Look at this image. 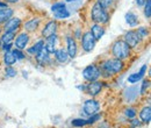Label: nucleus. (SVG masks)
I'll return each instance as SVG.
<instances>
[{
    "instance_id": "obj_36",
    "label": "nucleus",
    "mask_w": 151,
    "mask_h": 128,
    "mask_svg": "<svg viewBox=\"0 0 151 128\" xmlns=\"http://www.w3.org/2000/svg\"><path fill=\"white\" fill-rule=\"evenodd\" d=\"M12 53H13V55L15 56L17 61H18V59H23V58H24V55H23V53H22L20 49H15V50H13Z\"/></svg>"
},
{
    "instance_id": "obj_42",
    "label": "nucleus",
    "mask_w": 151,
    "mask_h": 128,
    "mask_svg": "<svg viewBox=\"0 0 151 128\" xmlns=\"http://www.w3.org/2000/svg\"><path fill=\"white\" fill-rule=\"evenodd\" d=\"M69 2H73V1H77V0H68Z\"/></svg>"
},
{
    "instance_id": "obj_14",
    "label": "nucleus",
    "mask_w": 151,
    "mask_h": 128,
    "mask_svg": "<svg viewBox=\"0 0 151 128\" xmlns=\"http://www.w3.org/2000/svg\"><path fill=\"white\" fill-rule=\"evenodd\" d=\"M66 44H68V55L69 57L73 58L77 55V43L73 37L68 36L66 37Z\"/></svg>"
},
{
    "instance_id": "obj_20",
    "label": "nucleus",
    "mask_w": 151,
    "mask_h": 128,
    "mask_svg": "<svg viewBox=\"0 0 151 128\" xmlns=\"http://www.w3.org/2000/svg\"><path fill=\"white\" fill-rule=\"evenodd\" d=\"M54 54H55V57H56V59L59 63H65L68 61V58H69L68 53L65 50H63V49H58Z\"/></svg>"
},
{
    "instance_id": "obj_19",
    "label": "nucleus",
    "mask_w": 151,
    "mask_h": 128,
    "mask_svg": "<svg viewBox=\"0 0 151 128\" xmlns=\"http://www.w3.org/2000/svg\"><path fill=\"white\" fill-rule=\"evenodd\" d=\"M13 13H14V11H13L12 8H7V7H6V8L0 9V23L6 22L8 19L12 18Z\"/></svg>"
},
{
    "instance_id": "obj_8",
    "label": "nucleus",
    "mask_w": 151,
    "mask_h": 128,
    "mask_svg": "<svg viewBox=\"0 0 151 128\" xmlns=\"http://www.w3.org/2000/svg\"><path fill=\"white\" fill-rule=\"evenodd\" d=\"M21 26V19L19 18H11L8 19L5 23V33L12 32V33H17V30Z\"/></svg>"
},
{
    "instance_id": "obj_40",
    "label": "nucleus",
    "mask_w": 151,
    "mask_h": 128,
    "mask_svg": "<svg viewBox=\"0 0 151 128\" xmlns=\"http://www.w3.org/2000/svg\"><path fill=\"white\" fill-rule=\"evenodd\" d=\"M0 7H1V8H6V7H7V4H5V2H0Z\"/></svg>"
},
{
    "instance_id": "obj_2",
    "label": "nucleus",
    "mask_w": 151,
    "mask_h": 128,
    "mask_svg": "<svg viewBox=\"0 0 151 128\" xmlns=\"http://www.w3.org/2000/svg\"><path fill=\"white\" fill-rule=\"evenodd\" d=\"M112 51H113L114 57L117 58V59H121V61H123V59H126V58H128L130 56L129 46L124 41H121V40H119V41H116L114 43Z\"/></svg>"
},
{
    "instance_id": "obj_35",
    "label": "nucleus",
    "mask_w": 151,
    "mask_h": 128,
    "mask_svg": "<svg viewBox=\"0 0 151 128\" xmlns=\"http://www.w3.org/2000/svg\"><path fill=\"white\" fill-rule=\"evenodd\" d=\"M137 34L139 35L141 38L147 37L148 36V29H147L145 27H141V28H138V29H137Z\"/></svg>"
},
{
    "instance_id": "obj_41",
    "label": "nucleus",
    "mask_w": 151,
    "mask_h": 128,
    "mask_svg": "<svg viewBox=\"0 0 151 128\" xmlns=\"http://www.w3.org/2000/svg\"><path fill=\"white\" fill-rule=\"evenodd\" d=\"M7 2H12V4H14V2H18L19 0H6Z\"/></svg>"
},
{
    "instance_id": "obj_26",
    "label": "nucleus",
    "mask_w": 151,
    "mask_h": 128,
    "mask_svg": "<svg viewBox=\"0 0 151 128\" xmlns=\"http://www.w3.org/2000/svg\"><path fill=\"white\" fill-rule=\"evenodd\" d=\"M15 36V33H12V32H8V33H5L2 37H1V41L4 43H11L13 41V38Z\"/></svg>"
},
{
    "instance_id": "obj_34",
    "label": "nucleus",
    "mask_w": 151,
    "mask_h": 128,
    "mask_svg": "<svg viewBox=\"0 0 151 128\" xmlns=\"http://www.w3.org/2000/svg\"><path fill=\"white\" fill-rule=\"evenodd\" d=\"M99 119H100V115L95 113V114H93V115H90V119L86 120V124H87V125H93L95 121L99 120Z\"/></svg>"
},
{
    "instance_id": "obj_7",
    "label": "nucleus",
    "mask_w": 151,
    "mask_h": 128,
    "mask_svg": "<svg viewBox=\"0 0 151 128\" xmlns=\"http://www.w3.org/2000/svg\"><path fill=\"white\" fill-rule=\"evenodd\" d=\"M100 108V105L99 103L94 100V99H90V100H86L85 104H84V113L87 114V115H93L95 114Z\"/></svg>"
},
{
    "instance_id": "obj_10",
    "label": "nucleus",
    "mask_w": 151,
    "mask_h": 128,
    "mask_svg": "<svg viewBox=\"0 0 151 128\" xmlns=\"http://www.w3.org/2000/svg\"><path fill=\"white\" fill-rule=\"evenodd\" d=\"M57 27H58V25H57L56 21H49V22L45 25L44 29L42 30V35H43V37L48 38L49 36L56 34Z\"/></svg>"
},
{
    "instance_id": "obj_38",
    "label": "nucleus",
    "mask_w": 151,
    "mask_h": 128,
    "mask_svg": "<svg viewBox=\"0 0 151 128\" xmlns=\"http://www.w3.org/2000/svg\"><path fill=\"white\" fill-rule=\"evenodd\" d=\"M132 126L134 128H135V127H139V126H141V121H138V120H132Z\"/></svg>"
},
{
    "instance_id": "obj_39",
    "label": "nucleus",
    "mask_w": 151,
    "mask_h": 128,
    "mask_svg": "<svg viewBox=\"0 0 151 128\" xmlns=\"http://www.w3.org/2000/svg\"><path fill=\"white\" fill-rule=\"evenodd\" d=\"M145 1H147V0H136V4H137L138 6H143V5L145 4Z\"/></svg>"
},
{
    "instance_id": "obj_11",
    "label": "nucleus",
    "mask_w": 151,
    "mask_h": 128,
    "mask_svg": "<svg viewBox=\"0 0 151 128\" xmlns=\"http://www.w3.org/2000/svg\"><path fill=\"white\" fill-rule=\"evenodd\" d=\"M28 42H29V35L27 33H21L15 40V47H17V49L23 50V49H26Z\"/></svg>"
},
{
    "instance_id": "obj_30",
    "label": "nucleus",
    "mask_w": 151,
    "mask_h": 128,
    "mask_svg": "<svg viewBox=\"0 0 151 128\" xmlns=\"http://www.w3.org/2000/svg\"><path fill=\"white\" fill-rule=\"evenodd\" d=\"M72 125L75 127H83L87 124H86V120H84V119H75V120H72Z\"/></svg>"
},
{
    "instance_id": "obj_3",
    "label": "nucleus",
    "mask_w": 151,
    "mask_h": 128,
    "mask_svg": "<svg viewBox=\"0 0 151 128\" xmlns=\"http://www.w3.org/2000/svg\"><path fill=\"white\" fill-rule=\"evenodd\" d=\"M91 17L92 20L98 25H102V23H107L109 20L108 13L105 11V8H102L98 2L93 5L92 11H91Z\"/></svg>"
},
{
    "instance_id": "obj_32",
    "label": "nucleus",
    "mask_w": 151,
    "mask_h": 128,
    "mask_svg": "<svg viewBox=\"0 0 151 128\" xmlns=\"http://www.w3.org/2000/svg\"><path fill=\"white\" fill-rule=\"evenodd\" d=\"M149 86H150V80L149 79H144L143 84H142V88H141V94H145V91L149 89Z\"/></svg>"
},
{
    "instance_id": "obj_33",
    "label": "nucleus",
    "mask_w": 151,
    "mask_h": 128,
    "mask_svg": "<svg viewBox=\"0 0 151 128\" xmlns=\"http://www.w3.org/2000/svg\"><path fill=\"white\" fill-rule=\"evenodd\" d=\"M63 8H65V4H63V2H57V4H55V5L51 6V11H52V13H54V12H57V11H59V9H63Z\"/></svg>"
},
{
    "instance_id": "obj_18",
    "label": "nucleus",
    "mask_w": 151,
    "mask_h": 128,
    "mask_svg": "<svg viewBox=\"0 0 151 128\" xmlns=\"http://www.w3.org/2000/svg\"><path fill=\"white\" fill-rule=\"evenodd\" d=\"M139 116H141V120L142 122H145V124H149L151 120V108L150 106H145L143 107L142 111L139 112Z\"/></svg>"
},
{
    "instance_id": "obj_13",
    "label": "nucleus",
    "mask_w": 151,
    "mask_h": 128,
    "mask_svg": "<svg viewBox=\"0 0 151 128\" xmlns=\"http://www.w3.org/2000/svg\"><path fill=\"white\" fill-rule=\"evenodd\" d=\"M36 57V61L38 62V64H41V65H47L48 63H49V61H50V58H49V54H48V51L45 50V48L43 47L40 51H38L37 54L35 55Z\"/></svg>"
},
{
    "instance_id": "obj_12",
    "label": "nucleus",
    "mask_w": 151,
    "mask_h": 128,
    "mask_svg": "<svg viewBox=\"0 0 151 128\" xmlns=\"http://www.w3.org/2000/svg\"><path fill=\"white\" fill-rule=\"evenodd\" d=\"M147 69H148V65H147V64L142 65V68H141V70H139L138 72L132 73V74L128 77V82H129L130 84H135V83H137L138 80H141V79L143 78V76L145 74V72H147Z\"/></svg>"
},
{
    "instance_id": "obj_16",
    "label": "nucleus",
    "mask_w": 151,
    "mask_h": 128,
    "mask_svg": "<svg viewBox=\"0 0 151 128\" xmlns=\"http://www.w3.org/2000/svg\"><path fill=\"white\" fill-rule=\"evenodd\" d=\"M56 40H57L56 34H54V35H51V36H49L47 38V44L44 46V48H45V50L48 51V54H54V53L56 51V49H55Z\"/></svg>"
},
{
    "instance_id": "obj_21",
    "label": "nucleus",
    "mask_w": 151,
    "mask_h": 128,
    "mask_svg": "<svg viewBox=\"0 0 151 128\" xmlns=\"http://www.w3.org/2000/svg\"><path fill=\"white\" fill-rule=\"evenodd\" d=\"M4 62H5V64H6L7 67H12V65L17 62V58H15V56L13 55V53L6 51L5 55H4Z\"/></svg>"
},
{
    "instance_id": "obj_28",
    "label": "nucleus",
    "mask_w": 151,
    "mask_h": 128,
    "mask_svg": "<svg viewBox=\"0 0 151 128\" xmlns=\"http://www.w3.org/2000/svg\"><path fill=\"white\" fill-rule=\"evenodd\" d=\"M124 114H126V116L128 119H134L136 116V110L132 108V107H128L127 110L124 111Z\"/></svg>"
},
{
    "instance_id": "obj_9",
    "label": "nucleus",
    "mask_w": 151,
    "mask_h": 128,
    "mask_svg": "<svg viewBox=\"0 0 151 128\" xmlns=\"http://www.w3.org/2000/svg\"><path fill=\"white\" fill-rule=\"evenodd\" d=\"M101 89H102V83L94 80V82H90V84L85 88V91L87 92V94L94 97V95L100 93Z\"/></svg>"
},
{
    "instance_id": "obj_4",
    "label": "nucleus",
    "mask_w": 151,
    "mask_h": 128,
    "mask_svg": "<svg viewBox=\"0 0 151 128\" xmlns=\"http://www.w3.org/2000/svg\"><path fill=\"white\" fill-rule=\"evenodd\" d=\"M101 76L100 73V68H98L94 64H91L88 67H86L83 71V77L85 80L87 82H94L99 77Z\"/></svg>"
},
{
    "instance_id": "obj_23",
    "label": "nucleus",
    "mask_w": 151,
    "mask_h": 128,
    "mask_svg": "<svg viewBox=\"0 0 151 128\" xmlns=\"http://www.w3.org/2000/svg\"><path fill=\"white\" fill-rule=\"evenodd\" d=\"M43 47H44V42H43V41H38V42H36L32 48L28 49V53H29V54H33V55H36Z\"/></svg>"
},
{
    "instance_id": "obj_1",
    "label": "nucleus",
    "mask_w": 151,
    "mask_h": 128,
    "mask_svg": "<svg viewBox=\"0 0 151 128\" xmlns=\"http://www.w3.org/2000/svg\"><path fill=\"white\" fill-rule=\"evenodd\" d=\"M124 68V64L121 59L113 58V59H107L101 64L100 73L104 74L105 77H111L115 73L121 72Z\"/></svg>"
},
{
    "instance_id": "obj_27",
    "label": "nucleus",
    "mask_w": 151,
    "mask_h": 128,
    "mask_svg": "<svg viewBox=\"0 0 151 128\" xmlns=\"http://www.w3.org/2000/svg\"><path fill=\"white\" fill-rule=\"evenodd\" d=\"M145 8H144V14L148 19H150L151 17V0H147L145 1Z\"/></svg>"
},
{
    "instance_id": "obj_37",
    "label": "nucleus",
    "mask_w": 151,
    "mask_h": 128,
    "mask_svg": "<svg viewBox=\"0 0 151 128\" xmlns=\"http://www.w3.org/2000/svg\"><path fill=\"white\" fill-rule=\"evenodd\" d=\"M11 47H12L11 43H5L4 47H2V49H4L5 51H9V50H11Z\"/></svg>"
},
{
    "instance_id": "obj_22",
    "label": "nucleus",
    "mask_w": 151,
    "mask_h": 128,
    "mask_svg": "<svg viewBox=\"0 0 151 128\" xmlns=\"http://www.w3.org/2000/svg\"><path fill=\"white\" fill-rule=\"evenodd\" d=\"M126 21H127V23L130 26V27H135V26H137V23H138V18L132 13V12H128L127 14H126Z\"/></svg>"
},
{
    "instance_id": "obj_29",
    "label": "nucleus",
    "mask_w": 151,
    "mask_h": 128,
    "mask_svg": "<svg viewBox=\"0 0 151 128\" xmlns=\"http://www.w3.org/2000/svg\"><path fill=\"white\" fill-rule=\"evenodd\" d=\"M5 73L7 77H14V76H17V70L13 67H7L5 69Z\"/></svg>"
},
{
    "instance_id": "obj_25",
    "label": "nucleus",
    "mask_w": 151,
    "mask_h": 128,
    "mask_svg": "<svg viewBox=\"0 0 151 128\" xmlns=\"http://www.w3.org/2000/svg\"><path fill=\"white\" fill-rule=\"evenodd\" d=\"M54 15L56 19H66L70 17V12L68 9L63 8V9H59L57 12H54Z\"/></svg>"
},
{
    "instance_id": "obj_31",
    "label": "nucleus",
    "mask_w": 151,
    "mask_h": 128,
    "mask_svg": "<svg viewBox=\"0 0 151 128\" xmlns=\"http://www.w3.org/2000/svg\"><path fill=\"white\" fill-rule=\"evenodd\" d=\"M98 4L102 7V8H108L112 4H113V0H98Z\"/></svg>"
},
{
    "instance_id": "obj_17",
    "label": "nucleus",
    "mask_w": 151,
    "mask_h": 128,
    "mask_svg": "<svg viewBox=\"0 0 151 128\" xmlns=\"http://www.w3.org/2000/svg\"><path fill=\"white\" fill-rule=\"evenodd\" d=\"M38 25H40V19H32V20H29V21H27L24 23V29L27 32H35L38 28Z\"/></svg>"
},
{
    "instance_id": "obj_24",
    "label": "nucleus",
    "mask_w": 151,
    "mask_h": 128,
    "mask_svg": "<svg viewBox=\"0 0 151 128\" xmlns=\"http://www.w3.org/2000/svg\"><path fill=\"white\" fill-rule=\"evenodd\" d=\"M137 94H138L137 93V88H129L126 91V98L128 99V101H132L137 97Z\"/></svg>"
},
{
    "instance_id": "obj_6",
    "label": "nucleus",
    "mask_w": 151,
    "mask_h": 128,
    "mask_svg": "<svg viewBox=\"0 0 151 128\" xmlns=\"http://www.w3.org/2000/svg\"><path fill=\"white\" fill-rule=\"evenodd\" d=\"M142 38L139 37V35L137 34V32H135V30H129L124 35V42L129 46V48H136L139 44Z\"/></svg>"
},
{
    "instance_id": "obj_5",
    "label": "nucleus",
    "mask_w": 151,
    "mask_h": 128,
    "mask_svg": "<svg viewBox=\"0 0 151 128\" xmlns=\"http://www.w3.org/2000/svg\"><path fill=\"white\" fill-rule=\"evenodd\" d=\"M81 46H83V49L86 51V53H90L94 49L95 47V40L93 38L92 34L90 32H86L83 37H81Z\"/></svg>"
},
{
    "instance_id": "obj_15",
    "label": "nucleus",
    "mask_w": 151,
    "mask_h": 128,
    "mask_svg": "<svg viewBox=\"0 0 151 128\" xmlns=\"http://www.w3.org/2000/svg\"><path fill=\"white\" fill-rule=\"evenodd\" d=\"M90 33L92 34V36H93V38H94L95 41H99L101 37L104 36V34H105V28L101 25L95 23L94 26H92Z\"/></svg>"
}]
</instances>
